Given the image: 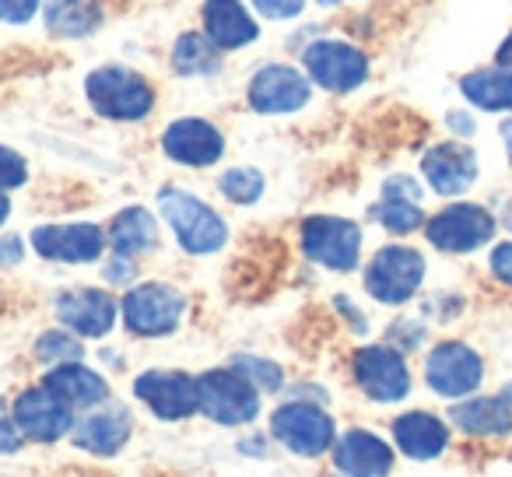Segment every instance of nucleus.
<instances>
[{"label":"nucleus","mask_w":512,"mask_h":477,"mask_svg":"<svg viewBox=\"0 0 512 477\" xmlns=\"http://www.w3.org/2000/svg\"><path fill=\"white\" fill-rule=\"evenodd\" d=\"M57 316L71 334H78L81 341H95L106 337L116 327L120 316V302L102 288H71V292L57 295Z\"/></svg>","instance_id":"nucleus-18"},{"label":"nucleus","mask_w":512,"mask_h":477,"mask_svg":"<svg viewBox=\"0 0 512 477\" xmlns=\"http://www.w3.org/2000/svg\"><path fill=\"white\" fill-rule=\"evenodd\" d=\"M453 428H460L470 439H505L512 435V404L498 393V397H463L449 411Z\"/></svg>","instance_id":"nucleus-22"},{"label":"nucleus","mask_w":512,"mask_h":477,"mask_svg":"<svg viewBox=\"0 0 512 477\" xmlns=\"http://www.w3.org/2000/svg\"><path fill=\"white\" fill-rule=\"evenodd\" d=\"M306 74L323 88V92H355L369 78V60L358 46L341 43V39H316L313 46L302 50Z\"/></svg>","instance_id":"nucleus-11"},{"label":"nucleus","mask_w":512,"mask_h":477,"mask_svg":"<svg viewBox=\"0 0 512 477\" xmlns=\"http://www.w3.org/2000/svg\"><path fill=\"white\" fill-rule=\"evenodd\" d=\"M323 8H334V4H341V0H320Z\"/></svg>","instance_id":"nucleus-46"},{"label":"nucleus","mask_w":512,"mask_h":477,"mask_svg":"<svg viewBox=\"0 0 512 477\" xmlns=\"http://www.w3.org/2000/svg\"><path fill=\"white\" fill-rule=\"evenodd\" d=\"M32 250L57 264H95L106 250V232L95 221H67V225H39L29 235Z\"/></svg>","instance_id":"nucleus-15"},{"label":"nucleus","mask_w":512,"mask_h":477,"mask_svg":"<svg viewBox=\"0 0 512 477\" xmlns=\"http://www.w3.org/2000/svg\"><path fill=\"white\" fill-rule=\"evenodd\" d=\"M498 67H505V71H512V36L502 43V50H498Z\"/></svg>","instance_id":"nucleus-41"},{"label":"nucleus","mask_w":512,"mask_h":477,"mask_svg":"<svg viewBox=\"0 0 512 477\" xmlns=\"http://www.w3.org/2000/svg\"><path fill=\"white\" fill-rule=\"evenodd\" d=\"M449 127H453V130H463V137H467L470 130H474V123H470V120H463L460 113H453V116H449Z\"/></svg>","instance_id":"nucleus-42"},{"label":"nucleus","mask_w":512,"mask_h":477,"mask_svg":"<svg viewBox=\"0 0 512 477\" xmlns=\"http://www.w3.org/2000/svg\"><path fill=\"white\" fill-rule=\"evenodd\" d=\"M484 379V362L470 344L463 341H442L428 351L425 358V383L435 397L442 400H463L474 397Z\"/></svg>","instance_id":"nucleus-10"},{"label":"nucleus","mask_w":512,"mask_h":477,"mask_svg":"<svg viewBox=\"0 0 512 477\" xmlns=\"http://www.w3.org/2000/svg\"><path fill=\"white\" fill-rule=\"evenodd\" d=\"M186 313V295L169 281H141L127 288L120 302L123 327L134 337H165L179 327Z\"/></svg>","instance_id":"nucleus-6"},{"label":"nucleus","mask_w":512,"mask_h":477,"mask_svg":"<svg viewBox=\"0 0 512 477\" xmlns=\"http://www.w3.org/2000/svg\"><path fill=\"white\" fill-rule=\"evenodd\" d=\"M264 172L260 169H249V165H235V169H225L218 176V190L225 200L232 204L246 207V204H256V200L264 197Z\"/></svg>","instance_id":"nucleus-29"},{"label":"nucleus","mask_w":512,"mask_h":477,"mask_svg":"<svg viewBox=\"0 0 512 477\" xmlns=\"http://www.w3.org/2000/svg\"><path fill=\"white\" fill-rule=\"evenodd\" d=\"M172 67L186 78H204V74H214L221 67V50L200 32H186L172 46Z\"/></svg>","instance_id":"nucleus-28"},{"label":"nucleus","mask_w":512,"mask_h":477,"mask_svg":"<svg viewBox=\"0 0 512 477\" xmlns=\"http://www.w3.org/2000/svg\"><path fill=\"white\" fill-rule=\"evenodd\" d=\"M25 179H29V162H25V155H18L8 144H0V193L18 190V186H25Z\"/></svg>","instance_id":"nucleus-33"},{"label":"nucleus","mask_w":512,"mask_h":477,"mask_svg":"<svg viewBox=\"0 0 512 477\" xmlns=\"http://www.w3.org/2000/svg\"><path fill=\"white\" fill-rule=\"evenodd\" d=\"M253 8L264 18H274V22H285V18L302 15L306 0H253Z\"/></svg>","instance_id":"nucleus-34"},{"label":"nucleus","mask_w":512,"mask_h":477,"mask_svg":"<svg viewBox=\"0 0 512 477\" xmlns=\"http://www.w3.org/2000/svg\"><path fill=\"white\" fill-rule=\"evenodd\" d=\"M491 274H495L502 285L512 288V243H498L491 250Z\"/></svg>","instance_id":"nucleus-38"},{"label":"nucleus","mask_w":512,"mask_h":477,"mask_svg":"<svg viewBox=\"0 0 512 477\" xmlns=\"http://www.w3.org/2000/svg\"><path fill=\"white\" fill-rule=\"evenodd\" d=\"M36 358L43 365H64V362H81L85 358V344L71 330H46L36 341Z\"/></svg>","instance_id":"nucleus-31"},{"label":"nucleus","mask_w":512,"mask_h":477,"mask_svg":"<svg viewBox=\"0 0 512 477\" xmlns=\"http://www.w3.org/2000/svg\"><path fill=\"white\" fill-rule=\"evenodd\" d=\"M158 211L172 228L176 243L190 257H211L228 243V225L211 204L193 197L183 186H162L158 190Z\"/></svg>","instance_id":"nucleus-1"},{"label":"nucleus","mask_w":512,"mask_h":477,"mask_svg":"<svg viewBox=\"0 0 512 477\" xmlns=\"http://www.w3.org/2000/svg\"><path fill=\"white\" fill-rule=\"evenodd\" d=\"M43 386L50 393H57L67 407L74 411H88V407H99L102 400H109V383L99 376L95 369L81 362H64L53 365L50 372L43 376Z\"/></svg>","instance_id":"nucleus-23"},{"label":"nucleus","mask_w":512,"mask_h":477,"mask_svg":"<svg viewBox=\"0 0 512 477\" xmlns=\"http://www.w3.org/2000/svg\"><path fill=\"white\" fill-rule=\"evenodd\" d=\"M428 243L439 253H474L491 243L495 235V214L481 204H449L425 221Z\"/></svg>","instance_id":"nucleus-9"},{"label":"nucleus","mask_w":512,"mask_h":477,"mask_svg":"<svg viewBox=\"0 0 512 477\" xmlns=\"http://www.w3.org/2000/svg\"><path fill=\"white\" fill-rule=\"evenodd\" d=\"M393 449L404 453L407 460H439L449 449V425L432 411H404L390 425Z\"/></svg>","instance_id":"nucleus-21"},{"label":"nucleus","mask_w":512,"mask_h":477,"mask_svg":"<svg viewBox=\"0 0 512 477\" xmlns=\"http://www.w3.org/2000/svg\"><path fill=\"white\" fill-rule=\"evenodd\" d=\"M36 11H39V0H0V22H8V25L32 22Z\"/></svg>","instance_id":"nucleus-35"},{"label":"nucleus","mask_w":512,"mask_h":477,"mask_svg":"<svg viewBox=\"0 0 512 477\" xmlns=\"http://www.w3.org/2000/svg\"><path fill=\"white\" fill-rule=\"evenodd\" d=\"M313 85L302 71L288 64H267L249 78L246 102L260 116H288L309 106Z\"/></svg>","instance_id":"nucleus-14"},{"label":"nucleus","mask_w":512,"mask_h":477,"mask_svg":"<svg viewBox=\"0 0 512 477\" xmlns=\"http://www.w3.org/2000/svg\"><path fill=\"white\" fill-rule=\"evenodd\" d=\"M85 95L95 113L116 123H137L155 109V92H151L148 78L120 64L99 67L88 74Z\"/></svg>","instance_id":"nucleus-4"},{"label":"nucleus","mask_w":512,"mask_h":477,"mask_svg":"<svg viewBox=\"0 0 512 477\" xmlns=\"http://www.w3.org/2000/svg\"><path fill=\"white\" fill-rule=\"evenodd\" d=\"M351 376L358 390L376 404H400L411 393L407 358L393 344H365L351 355Z\"/></svg>","instance_id":"nucleus-8"},{"label":"nucleus","mask_w":512,"mask_h":477,"mask_svg":"<svg viewBox=\"0 0 512 477\" xmlns=\"http://www.w3.org/2000/svg\"><path fill=\"white\" fill-rule=\"evenodd\" d=\"M460 92L467 95L477 109H488V113L512 109V71H505V67L474 71L460 81Z\"/></svg>","instance_id":"nucleus-27"},{"label":"nucleus","mask_w":512,"mask_h":477,"mask_svg":"<svg viewBox=\"0 0 512 477\" xmlns=\"http://www.w3.org/2000/svg\"><path fill=\"white\" fill-rule=\"evenodd\" d=\"M102 278L109 281V285H127L130 278H134V260L130 257H109V264L102 267Z\"/></svg>","instance_id":"nucleus-39"},{"label":"nucleus","mask_w":512,"mask_h":477,"mask_svg":"<svg viewBox=\"0 0 512 477\" xmlns=\"http://www.w3.org/2000/svg\"><path fill=\"white\" fill-rule=\"evenodd\" d=\"M197 407L214 425L242 428L260 418L264 397L239 369L225 365V369H207L197 376Z\"/></svg>","instance_id":"nucleus-3"},{"label":"nucleus","mask_w":512,"mask_h":477,"mask_svg":"<svg viewBox=\"0 0 512 477\" xmlns=\"http://www.w3.org/2000/svg\"><path fill=\"white\" fill-rule=\"evenodd\" d=\"M337 477H390L397 463V449L372 428H348L337 435L330 449Z\"/></svg>","instance_id":"nucleus-16"},{"label":"nucleus","mask_w":512,"mask_h":477,"mask_svg":"<svg viewBox=\"0 0 512 477\" xmlns=\"http://www.w3.org/2000/svg\"><path fill=\"white\" fill-rule=\"evenodd\" d=\"M372 218H376L379 225H383L386 232H393V235H411V232H418V228L425 225L421 204H414V200L383 197L376 207H372Z\"/></svg>","instance_id":"nucleus-30"},{"label":"nucleus","mask_w":512,"mask_h":477,"mask_svg":"<svg viewBox=\"0 0 512 477\" xmlns=\"http://www.w3.org/2000/svg\"><path fill=\"white\" fill-rule=\"evenodd\" d=\"M232 369H239L242 376H246L249 383H253L260 393H278L281 386H285V372H281V365H278V362H271V358L239 355V358L232 362Z\"/></svg>","instance_id":"nucleus-32"},{"label":"nucleus","mask_w":512,"mask_h":477,"mask_svg":"<svg viewBox=\"0 0 512 477\" xmlns=\"http://www.w3.org/2000/svg\"><path fill=\"white\" fill-rule=\"evenodd\" d=\"M162 155L186 169H207L225 155V134L200 116L172 120L162 134Z\"/></svg>","instance_id":"nucleus-17"},{"label":"nucleus","mask_w":512,"mask_h":477,"mask_svg":"<svg viewBox=\"0 0 512 477\" xmlns=\"http://www.w3.org/2000/svg\"><path fill=\"white\" fill-rule=\"evenodd\" d=\"M106 243L116 257H144L158 246V221L144 207H123L113 221H109Z\"/></svg>","instance_id":"nucleus-25"},{"label":"nucleus","mask_w":512,"mask_h":477,"mask_svg":"<svg viewBox=\"0 0 512 477\" xmlns=\"http://www.w3.org/2000/svg\"><path fill=\"white\" fill-rule=\"evenodd\" d=\"M383 197H390V200H414V204H418V200H421V186L414 183L411 176H390L383 183Z\"/></svg>","instance_id":"nucleus-36"},{"label":"nucleus","mask_w":512,"mask_h":477,"mask_svg":"<svg viewBox=\"0 0 512 477\" xmlns=\"http://www.w3.org/2000/svg\"><path fill=\"white\" fill-rule=\"evenodd\" d=\"M134 397L155 414L158 421H186L200 414L197 376L179 369H148L134 379Z\"/></svg>","instance_id":"nucleus-13"},{"label":"nucleus","mask_w":512,"mask_h":477,"mask_svg":"<svg viewBox=\"0 0 512 477\" xmlns=\"http://www.w3.org/2000/svg\"><path fill=\"white\" fill-rule=\"evenodd\" d=\"M102 25V8L95 0H50L46 29L64 39H85Z\"/></svg>","instance_id":"nucleus-26"},{"label":"nucleus","mask_w":512,"mask_h":477,"mask_svg":"<svg viewBox=\"0 0 512 477\" xmlns=\"http://www.w3.org/2000/svg\"><path fill=\"white\" fill-rule=\"evenodd\" d=\"M22 432H18L15 418H11V407L4 411L0 407V456H8V453H18V446H22Z\"/></svg>","instance_id":"nucleus-37"},{"label":"nucleus","mask_w":512,"mask_h":477,"mask_svg":"<svg viewBox=\"0 0 512 477\" xmlns=\"http://www.w3.org/2000/svg\"><path fill=\"white\" fill-rule=\"evenodd\" d=\"M421 172H425L428 186L439 197H460L474 186L477 179V155L460 141L435 144L421 158Z\"/></svg>","instance_id":"nucleus-19"},{"label":"nucleus","mask_w":512,"mask_h":477,"mask_svg":"<svg viewBox=\"0 0 512 477\" xmlns=\"http://www.w3.org/2000/svg\"><path fill=\"white\" fill-rule=\"evenodd\" d=\"M204 36L211 39L218 50H242V46H249L260 36V29H256L253 15L246 11L242 0H207Z\"/></svg>","instance_id":"nucleus-24"},{"label":"nucleus","mask_w":512,"mask_h":477,"mask_svg":"<svg viewBox=\"0 0 512 477\" xmlns=\"http://www.w3.org/2000/svg\"><path fill=\"white\" fill-rule=\"evenodd\" d=\"M505 228L512 232V200H509V207H505Z\"/></svg>","instance_id":"nucleus-45"},{"label":"nucleus","mask_w":512,"mask_h":477,"mask_svg":"<svg viewBox=\"0 0 512 477\" xmlns=\"http://www.w3.org/2000/svg\"><path fill=\"white\" fill-rule=\"evenodd\" d=\"M11 418H15L22 439L39 442V446H50L60 442L64 435H71L74 428V407H67L57 393H50L43 383L22 390L11 400Z\"/></svg>","instance_id":"nucleus-12"},{"label":"nucleus","mask_w":512,"mask_h":477,"mask_svg":"<svg viewBox=\"0 0 512 477\" xmlns=\"http://www.w3.org/2000/svg\"><path fill=\"white\" fill-rule=\"evenodd\" d=\"M130 435H134V414L123 404H109L102 411L85 414L71 428V442L92 456H116L130 442Z\"/></svg>","instance_id":"nucleus-20"},{"label":"nucleus","mask_w":512,"mask_h":477,"mask_svg":"<svg viewBox=\"0 0 512 477\" xmlns=\"http://www.w3.org/2000/svg\"><path fill=\"white\" fill-rule=\"evenodd\" d=\"M22 257H25L22 239H18V235H4V239H0V267L18 264V260H22Z\"/></svg>","instance_id":"nucleus-40"},{"label":"nucleus","mask_w":512,"mask_h":477,"mask_svg":"<svg viewBox=\"0 0 512 477\" xmlns=\"http://www.w3.org/2000/svg\"><path fill=\"white\" fill-rule=\"evenodd\" d=\"M425 281V257L411 246H383L365 264V292L383 306H404Z\"/></svg>","instance_id":"nucleus-7"},{"label":"nucleus","mask_w":512,"mask_h":477,"mask_svg":"<svg viewBox=\"0 0 512 477\" xmlns=\"http://www.w3.org/2000/svg\"><path fill=\"white\" fill-rule=\"evenodd\" d=\"M11 218V200H8V193H0V225Z\"/></svg>","instance_id":"nucleus-43"},{"label":"nucleus","mask_w":512,"mask_h":477,"mask_svg":"<svg viewBox=\"0 0 512 477\" xmlns=\"http://www.w3.org/2000/svg\"><path fill=\"white\" fill-rule=\"evenodd\" d=\"M502 141H505V151H509V162H512V120L502 127Z\"/></svg>","instance_id":"nucleus-44"},{"label":"nucleus","mask_w":512,"mask_h":477,"mask_svg":"<svg viewBox=\"0 0 512 477\" xmlns=\"http://www.w3.org/2000/svg\"><path fill=\"white\" fill-rule=\"evenodd\" d=\"M299 243L306 260L327 267V271L348 274L362 260V225L337 214H313L302 221Z\"/></svg>","instance_id":"nucleus-5"},{"label":"nucleus","mask_w":512,"mask_h":477,"mask_svg":"<svg viewBox=\"0 0 512 477\" xmlns=\"http://www.w3.org/2000/svg\"><path fill=\"white\" fill-rule=\"evenodd\" d=\"M271 435L281 449L302 460H316V456L330 453L337 442V421L327 407L316 400H285L271 411Z\"/></svg>","instance_id":"nucleus-2"}]
</instances>
